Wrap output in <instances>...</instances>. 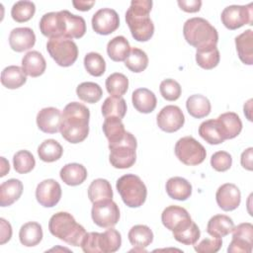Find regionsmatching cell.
I'll use <instances>...</instances> for the list:
<instances>
[{"mask_svg":"<svg viewBox=\"0 0 253 253\" xmlns=\"http://www.w3.org/2000/svg\"><path fill=\"white\" fill-rule=\"evenodd\" d=\"M59 131L62 137L70 143L82 142L89 133V109L78 102L65 106L61 117Z\"/></svg>","mask_w":253,"mask_h":253,"instance_id":"6da1fadb","label":"cell"},{"mask_svg":"<svg viewBox=\"0 0 253 253\" xmlns=\"http://www.w3.org/2000/svg\"><path fill=\"white\" fill-rule=\"evenodd\" d=\"M151 8L150 0H132L126 13V22L137 42H147L154 34V25L149 18Z\"/></svg>","mask_w":253,"mask_h":253,"instance_id":"7a4b0ae2","label":"cell"},{"mask_svg":"<svg viewBox=\"0 0 253 253\" xmlns=\"http://www.w3.org/2000/svg\"><path fill=\"white\" fill-rule=\"evenodd\" d=\"M183 35L186 42L197 50L216 47L218 42L216 29L209 21L200 17L191 18L185 22Z\"/></svg>","mask_w":253,"mask_h":253,"instance_id":"3957f363","label":"cell"},{"mask_svg":"<svg viewBox=\"0 0 253 253\" xmlns=\"http://www.w3.org/2000/svg\"><path fill=\"white\" fill-rule=\"evenodd\" d=\"M48 229L53 236L72 246H81L87 233L85 228L66 211L54 213L48 221Z\"/></svg>","mask_w":253,"mask_h":253,"instance_id":"277c9868","label":"cell"},{"mask_svg":"<svg viewBox=\"0 0 253 253\" xmlns=\"http://www.w3.org/2000/svg\"><path fill=\"white\" fill-rule=\"evenodd\" d=\"M123 202L129 208H139L146 200L147 189L142 180L134 174H126L116 183Z\"/></svg>","mask_w":253,"mask_h":253,"instance_id":"5b68a950","label":"cell"},{"mask_svg":"<svg viewBox=\"0 0 253 253\" xmlns=\"http://www.w3.org/2000/svg\"><path fill=\"white\" fill-rule=\"evenodd\" d=\"M136 138L130 132L126 131L123 140L109 146V160L112 166L118 169H126L131 167L136 160Z\"/></svg>","mask_w":253,"mask_h":253,"instance_id":"8992f818","label":"cell"},{"mask_svg":"<svg viewBox=\"0 0 253 253\" xmlns=\"http://www.w3.org/2000/svg\"><path fill=\"white\" fill-rule=\"evenodd\" d=\"M46 50L52 59L62 67L71 66L78 57L77 44L64 37L49 39L46 43Z\"/></svg>","mask_w":253,"mask_h":253,"instance_id":"52a82bcc","label":"cell"},{"mask_svg":"<svg viewBox=\"0 0 253 253\" xmlns=\"http://www.w3.org/2000/svg\"><path fill=\"white\" fill-rule=\"evenodd\" d=\"M175 155L185 165L195 166L204 162L207 152L205 147L193 136H184L175 144Z\"/></svg>","mask_w":253,"mask_h":253,"instance_id":"ba28073f","label":"cell"},{"mask_svg":"<svg viewBox=\"0 0 253 253\" xmlns=\"http://www.w3.org/2000/svg\"><path fill=\"white\" fill-rule=\"evenodd\" d=\"M221 22L228 30H236L244 25H253V3L245 6L230 5L223 9Z\"/></svg>","mask_w":253,"mask_h":253,"instance_id":"9c48e42d","label":"cell"},{"mask_svg":"<svg viewBox=\"0 0 253 253\" xmlns=\"http://www.w3.org/2000/svg\"><path fill=\"white\" fill-rule=\"evenodd\" d=\"M91 216L95 224L109 228L115 226L120 219V210L113 200L100 201L93 204Z\"/></svg>","mask_w":253,"mask_h":253,"instance_id":"30bf717a","label":"cell"},{"mask_svg":"<svg viewBox=\"0 0 253 253\" xmlns=\"http://www.w3.org/2000/svg\"><path fill=\"white\" fill-rule=\"evenodd\" d=\"M232 240L227 248L230 253H251L253 246V225L243 222L232 229Z\"/></svg>","mask_w":253,"mask_h":253,"instance_id":"8fae6325","label":"cell"},{"mask_svg":"<svg viewBox=\"0 0 253 253\" xmlns=\"http://www.w3.org/2000/svg\"><path fill=\"white\" fill-rule=\"evenodd\" d=\"M161 220L163 225L173 233L183 230L193 222L187 210L179 206H169L164 209Z\"/></svg>","mask_w":253,"mask_h":253,"instance_id":"7c38bea8","label":"cell"},{"mask_svg":"<svg viewBox=\"0 0 253 253\" xmlns=\"http://www.w3.org/2000/svg\"><path fill=\"white\" fill-rule=\"evenodd\" d=\"M91 23L95 33L107 36L119 28L120 18L114 9L102 8L93 15Z\"/></svg>","mask_w":253,"mask_h":253,"instance_id":"4fadbf2b","label":"cell"},{"mask_svg":"<svg viewBox=\"0 0 253 253\" xmlns=\"http://www.w3.org/2000/svg\"><path fill=\"white\" fill-rule=\"evenodd\" d=\"M156 122L160 129L171 133L179 130L184 126L185 117L178 106L168 105L158 113Z\"/></svg>","mask_w":253,"mask_h":253,"instance_id":"5bb4252c","label":"cell"},{"mask_svg":"<svg viewBox=\"0 0 253 253\" xmlns=\"http://www.w3.org/2000/svg\"><path fill=\"white\" fill-rule=\"evenodd\" d=\"M36 198L42 207L52 208L61 198V187L53 179L43 180L37 186Z\"/></svg>","mask_w":253,"mask_h":253,"instance_id":"9a60e30c","label":"cell"},{"mask_svg":"<svg viewBox=\"0 0 253 253\" xmlns=\"http://www.w3.org/2000/svg\"><path fill=\"white\" fill-rule=\"evenodd\" d=\"M215 200L217 206L225 211H230L238 208L241 202V194L238 187L231 183L221 185L216 193Z\"/></svg>","mask_w":253,"mask_h":253,"instance_id":"2e32d148","label":"cell"},{"mask_svg":"<svg viewBox=\"0 0 253 253\" xmlns=\"http://www.w3.org/2000/svg\"><path fill=\"white\" fill-rule=\"evenodd\" d=\"M62 113L53 107L43 108L37 115V125L45 133H56L60 129Z\"/></svg>","mask_w":253,"mask_h":253,"instance_id":"e0dca14e","label":"cell"},{"mask_svg":"<svg viewBox=\"0 0 253 253\" xmlns=\"http://www.w3.org/2000/svg\"><path fill=\"white\" fill-rule=\"evenodd\" d=\"M35 42L36 35L31 28H15L10 33V47L17 52H22L32 48L35 45Z\"/></svg>","mask_w":253,"mask_h":253,"instance_id":"ac0fdd59","label":"cell"},{"mask_svg":"<svg viewBox=\"0 0 253 253\" xmlns=\"http://www.w3.org/2000/svg\"><path fill=\"white\" fill-rule=\"evenodd\" d=\"M63 37L67 39H80L86 33V22L81 16L74 15L67 10H62Z\"/></svg>","mask_w":253,"mask_h":253,"instance_id":"d6986e66","label":"cell"},{"mask_svg":"<svg viewBox=\"0 0 253 253\" xmlns=\"http://www.w3.org/2000/svg\"><path fill=\"white\" fill-rule=\"evenodd\" d=\"M41 33L49 38L63 37V19L61 12H49L44 14L40 21Z\"/></svg>","mask_w":253,"mask_h":253,"instance_id":"ffe728a7","label":"cell"},{"mask_svg":"<svg viewBox=\"0 0 253 253\" xmlns=\"http://www.w3.org/2000/svg\"><path fill=\"white\" fill-rule=\"evenodd\" d=\"M199 134L210 144H219L226 139L217 119H211L203 122L199 126Z\"/></svg>","mask_w":253,"mask_h":253,"instance_id":"44dd1931","label":"cell"},{"mask_svg":"<svg viewBox=\"0 0 253 253\" xmlns=\"http://www.w3.org/2000/svg\"><path fill=\"white\" fill-rule=\"evenodd\" d=\"M131 101L134 109L142 114L154 111L157 104L156 96L147 88H138L132 92Z\"/></svg>","mask_w":253,"mask_h":253,"instance_id":"7402d4cb","label":"cell"},{"mask_svg":"<svg viewBox=\"0 0 253 253\" xmlns=\"http://www.w3.org/2000/svg\"><path fill=\"white\" fill-rule=\"evenodd\" d=\"M24 72L31 77H39L45 71L46 62L42 54L37 50L27 52L22 59Z\"/></svg>","mask_w":253,"mask_h":253,"instance_id":"603a6c76","label":"cell"},{"mask_svg":"<svg viewBox=\"0 0 253 253\" xmlns=\"http://www.w3.org/2000/svg\"><path fill=\"white\" fill-rule=\"evenodd\" d=\"M239 59L247 65L253 64V32L248 29L235 38Z\"/></svg>","mask_w":253,"mask_h":253,"instance_id":"cb8c5ba5","label":"cell"},{"mask_svg":"<svg viewBox=\"0 0 253 253\" xmlns=\"http://www.w3.org/2000/svg\"><path fill=\"white\" fill-rule=\"evenodd\" d=\"M23 183L18 179H9L0 186V206L9 207L14 204L23 193Z\"/></svg>","mask_w":253,"mask_h":253,"instance_id":"d4e9b609","label":"cell"},{"mask_svg":"<svg viewBox=\"0 0 253 253\" xmlns=\"http://www.w3.org/2000/svg\"><path fill=\"white\" fill-rule=\"evenodd\" d=\"M234 227L233 220L225 214H215L210 218L207 225V232L212 237H224L228 235Z\"/></svg>","mask_w":253,"mask_h":253,"instance_id":"484cf974","label":"cell"},{"mask_svg":"<svg viewBox=\"0 0 253 253\" xmlns=\"http://www.w3.org/2000/svg\"><path fill=\"white\" fill-rule=\"evenodd\" d=\"M166 192L173 200L186 201L192 195V185L182 177H172L166 182Z\"/></svg>","mask_w":253,"mask_h":253,"instance_id":"4316f807","label":"cell"},{"mask_svg":"<svg viewBox=\"0 0 253 253\" xmlns=\"http://www.w3.org/2000/svg\"><path fill=\"white\" fill-rule=\"evenodd\" d=\"M59 176L66 185L78 186L86 180L87 170L82 164L69 163L61 168Z\"/></svg>","mask_w":253,"mask_h":253,"instance_id":"83f0119b","label":"cell"},{"mask_svg":"<svg viewBox=\"0 0 253 253\" xmlns=\"http://www.w3.org/2000/svg\"><path fill=\"white\" fill-rule=\"evenodd\" d=\"M102 128L105 136L109 141V146H112L123 140L126 133L122 120L116 117L106 118Z\"/></svg>","mask_w":253,"mask_h":253,"instance_id":"f1b7e54d","label":"cell"},{"mask_svg":"<svg viewBox=\"0 0 253 253\" xmlns=\"http://www.w3.org/2000/svg\"><path fill=\"white\" fill-rule=\"evenodd\" d=\"M20 242L27 247L38 245L42 239V225L36 221H29L23 224L19 231Z\"/></svg>","mask_w":253,"mask_h":253,"instance_id":"f546056e","label":"cell"},{"mask_svg":"<svg viewBox=\"0 0 253 253\" xmlns=\"http://www.w3.org/2000/svg\"><path fill=\"white\" fill-rule=\"evenodd\" d=\"M26 75L22 67L10 65L5 67L1 72V83L8 89H17L26 83Z\"/></svg>","mask_w":253,"mask_h":253,"instance_id":"4dcf8cb0","label":"cell"},{"mask_svg":"<svg viewBox=\"0 0 253 253\" xmlns=\"http://www.w3.org/2000/svg\"><path fill=\"white\" fill-rule=\"evenodd\" d=\"M186 108L193 118L202 119L211 113V105L210 100L204 95L195 94L187 99Z\"/></svg>","mask_w":253,"mask_h":253,"instance_id":"1f68e13d","label":"cell"},{"mask_svg":"<svg viewBox=\"0 0 253 253\" xmlns=\"http://www.w3.org/2000/svg\"><path fill=\"white\" fill-rule=\"evenodd\" d=\"M129 51V42L124 36H117L113 38L107 44V53L109 57L117 62L125 61Z\"/></svg>","mask_w":253,"mask_h":253,"instance_id":"d6a6232c","label":"cell"},{"mask_svg":"<svg viewBox=\"0 0 253 253\" xmlns=\"http://www.w3.org/2000/svg\"><path fill=\"white\" fill-rule=\"evenodd\" d=\"M122 245L121 233L113 227H109L103 233H99L98 246L100 253H113L120 249Z\"/></svg>","mask_w":253,"mask_h":253,"instance_id":"836d02e7","label":"cell"},{"mask_svg":"<svg viewBox=\"0 0 253 253\" xmlns=\"http://www.w3.org/2000/svg\"><path fill=\"white\" fill-rule=\"evenodd\" d=\"M220 123L226 139L236 137L242 129V122L239 116L233 112H226L216 118Z\"/></svg>","mask_w":253,"mask_h":253,"instance_id":"e575fe53","label":"cell"},{"mask_svg":"<svg viewBox=\"0 0 253 253\" xmlns=\"http://www.w3.org/2000/svg\"><path fill=\"white\" fill-rule=\"evenodd\" d=\"M88 198L93 204L100 201L112 200L113 190L110 182L102 178L94 180L88 188Z\"/></svg>","mask_w":253,"mask_h":253,"instance_id":"d590c367","label":"cell"},{"mask_svg":"<svg viewBox=\"0 0 253 253\" xmlns=\"http://www.w3.org/2000/svg\"><path fill=\"white\" fill-rule=\"evenodd\" d=\"M127 237L133 247L145 248L153 241V232L147 225L137 224L129 229Z\"/></svg>","mask_w":253,"mask_h":253,"instance_id":"8d00e7d4","label":"cell"},{"mask_svg":"<svg viewBox=\"0 0 253 253\" xmlns=\"http://www.w3.org/2000/svg\"><path fill=\"white\" fill-rule=\"evenodd\" d=\"M126 113V103L124 98L110 96L105 99L102 105V114L104 118L116 117L123 119Z\"/></svg>","mask_w":253,"mask_h":253,"instance_id":"74e56055","label":"cell"},{"mask_svg":"<svg viewBox=\"0 0 253 253\" xmlns=\"http://www.w3.org/2000/svg\"><path fill=\"white\" fill-rule=\"evenodd\" d=\"M63 153L62 146L55 139H45L38 148V155L44 162H54L58 160Z\"/></svg>","mask_w":253,"mask_h":253,"instance_id":"f35d334b","label":"cell"},{"mask_svg":"<svg viewBox=\"0 0 253 253\" xmlns=\"http://www.w3.org/2000/svg\"><path fill=\"white\" fill-rule=\"evenodd\" d=\"M78 98L86 103H97L103 95V90L99 84L95 82H82L76 88Z\"/></svg>","mask_w":253,"mask_h":253,"instance_id":"ab89813d","label":"cell"},{"mask_svg":"<svg viewBox=\"0 0 253 253\" xmlns=\"http://www.w3.org/2000/svg\"><path fill=\"white\" fill-rule=\"evenodd\" d=\"M128 88V79L126 75L120 72L112 73L106 79V89L112 96L122 97Z\"/></svg>","mask_w":253,"mask_h":253,"instance_id":"60d3db41","label":"cell"},{"mask_svg":"<svg viewBox=\"0 0 253 253\" xmlns=\"http://www.w3.org/2000/svg\"><path fill=\"white\" fill-rule=\"evenodd\" d=\"M125 65L132 72H142L148 65V56L142 49L132 47L125 60Z\"/></svg>","mask_w":253,"mask_h":253,"instance_id":"b9f144b4","label":"cell"},{"mask_svg":"<svg viewBox=\"0 0 253 253\" xmlns=\"http://www.w3.org/2000/svg\"><path fill=\"white\" fill-rule=\"evenodd\" d=\"M36 12V6L32 1H18L11 9V16L14 21L24 23L33 18Z\"/></svg>","mask_w":253,"mask_h":253,"instance_id":"7bdbcfd3","label":"cell"},{"mask_svg":"<svg viewBox=\"0 0 253 253\" xmlns=\"http://www.w3.org/2000/svg\"><path fill=\"white\" fill-rule=\"evenodd\" d=\"M84 66L86 71L92 76H102L106 71V62L98 52H89L84 56Z\"/></svg>","mask_w":253,"mask_h":253,"instance_id":"ee69618b","label":"cell"},{"mask_svg":"<svg viewBox=\"0 0 253 253\" xmlns=\"http://www.w3.org/2000/svg\"><path fill=\"white\" fill-rule=\"evenodd\" d=\"M14 169L19 174H26L31 172L35 165L36 160L33 154L28 150H20L13 156Z\"/></svg>","mask_w":253,"mask_h":253,"instance_id":"f6af8a7d","label":"cell"},{"mask_svg":"<svg viewBox=\"0 0 253 253\" xmlns=\"http://www.w3.org/2000/svg\"><path fill=\"white\" fill-rule=\"evenodd\" d=\"M220 55L217 47H212L205 50H197L196 61L198 65L204 69L210 70L217 66L219 63Z\"/></svg>","mask_w":253,"mask_h":253,"instance_id":"bcb514c9","label":"cell"},{"mask_svg":"<svg viewBox=\"0 0 253 253\" xmlns=\"http://www.w3.org/2000/svg\"><path fill=\"white\" fill-rule=\"evenodd\" d=\"M201 235L198 225L193 221L189 226L181 231L173 233V237L180 243L185 245H194L199 240Z\"/></svg>","mask_w":253,"mask_h":253,"instance_id":"7dc6e473","label":"cell"},{"mask_svg":"<svg viewBox=\"0 0 253 253\" xmlns=\"http://www.w3.org/2000/svg\"><path fill=\"white\" fill-rule=\"evenodd\" d=\"M162 97L167 101H176L181 96V86L174 79H165L160 83L159 86Z\"/></svg>","mask_w":253,"mask_h":253,"instance_id":"c3c4849f","label":"cell"},{"mask_svg":"<svg viewBox=\"0 0 253 253\" xmlns=\"http://www.w3.org/2000/svg\"><path fill=\"white\" fill-rule=\"evenodd\" d=\"M232 164V158L231 155L226 151H216L211 155V167L218 171V172H224L227 171Z\"/></svg>","mask_w":253,"mask_h":253,"instance_id":"681fc988","label":"cell"},{"mask_svg":"<svg viewBox=\"0 0 253 253\" xmlns=\"http://www.w3.org/2000/svg\"><path fill=\"white\" fill-rule=\"evenodd\" d=\"M222 245L221 238L211 237L205 238L198 244L194 245V248L199 253H215L217 252Z\"/></svg>","mask_w":253,"mask_h":253,"instance_id":"f907efd6","label":"cell"},{"mask_svg":"<svg viewBox=\"0 0 253 253\" xmlns=\"http://www.w3.org/2000/svg\"><path fill=\"white\" fill-rule=\"evenodd\" d=\"M98 236L99 232L86 233L81 244V248L85 253H100V249L98 246Z\"/></svg>","mask_w":253,"mask_h":253,"instance_id":"816d5d0a","label":"cell"},{"mask_svg":"<svg viewBox=\"0 0 253 253\" xmlns=\"http://www.w3.org/2000/svg\"><path fill=\"white\" fill-rule=\"evenodd\" d=\"M179 7L188 13H195L200 11L202 6L201 0H178Z\"/></svg>","mask_w":253,"mask_h":253,"instance_id":"f5cc1de1","label":"cell"},{"mask_svg":"<svg viewBox=\"0 0 253 253\" xmlns=\"http://www.w3.org/2000/svg\"><path fill=\"white\" fill-rule=\"evenodd\" d=\"M1 221V240H0V244H4L7 241H9L11 239L12 236V227L11 224L6 221L4 218H0Z\"/></svg>","mask_w":253,"mask_h":253,"instance_id":"db71d44e","label":"cell"},{"mask_svg":"<svg viewBox=\"0 0 253 253\" xmlns=\"http://www.w3.org/2000/svg\"><path fill=\"white\" fill-rule=\"evenodd\" d=\"M253 153V148L252 147H249L247 148L246 150H244L241 154V158H240V162H241V165L243 168H245L246 170H249L251 171L253 169L252 167V155Z\"/></svg>","mask_w":253,"mask_h":253,"instance_id":"11a10c76","label":"cell"},{"mask_svg":"<svg viewBox=\"0 0 253 253\" xmlns=\"http://www.w3.org/2000/svg\"><path fill=\"white\" fill-rule=\"evenodd\" d=\"M72 4H73L74 8L79 11H88L93 7V5L95 4V1L74 0V1H72Z\"/></svg>","mask_w":253,"mask_h":253,"instance_id":"9f6ffc18","label":"cell"}]
</instances>
